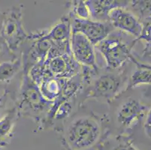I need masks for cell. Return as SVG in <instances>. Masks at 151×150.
<instances>
[{
    "instance_id": "obj_1",
    "label": "cell",
    "mask_w": 151,
    "mask_h": 150,
    "mask_svg": "<svg viewBox=\"0 0 151 150\" xmlns=\"http://www.w3.org/2000/svg\"><path fill=\"white\" fill-rule=\"evenodd\" d=\"M62 132V143L68 150H90L101 140L102 123L92 113H80L72 116Z\"/></svg>"
},
{
    "instance_id": "obj_2",
    "label": "cell",
    "mask_w": 151,
    "mask_h": 150,
    "mask_svg": "<svg viewBox=\"0 0 151 150\" xmlns=\"http://www.w3.org/2000/svg\"><path fill=\"white\" fill-rule=\"evenodd\" d=\"M17 109L20 115L45 122L53 102L44 98L38 85L32 80L28 73L23 71Z\"/></svg>"
},
{
    "instance_id": "obj_3",
    "label": "cell",
    "mask_w": 151,
    "mask_h": 150,
    "mask_svg": "<svg viewBox=\"0 0 151 150\" xmlns=\"http://www.w3.org/2000/svg\"><path fill=\"white\" fill-rule=\"evenodd\" d=\"M105 60L106 68L109 71L118 70L131 60V47L120 37L110 35L95 47Z\"/></svg>"
},
{
    "instance_id": "obj_4",
    "label": "cell",
    "mask_w": 151,
    "mask_h": 150,
    "mask_svg": "<svg viewBox=\"0 0 151 150\" xmlns=\"http://www.w3.org/2000/svg\"><path fill=\"white\" fill-rule=\"evenodd\" d=\"M4 44L12 52H16L29 38L23 24V13L20 7H14L5 15L0 30Z\"/></svg>"
},
{
    "instance_id": "obj_5",
    "label": "cell",
    "mask_w": 151,
    "mask_h": 150,
    "mask_svg": "<svg viewBox=\"0 0 151 150\" xmlns=\"http://www.w3.org/2000/svg\"><path fill=\"white\" fill-rule=\"evenodd\" d=\"M86 90V98L101 99L110 102L120 94L123 83V75L113 71L100 74L89 81Z\"/></svg>"
},
{
    "instance_id": "obj_6",
    "label": "cell",
    "mask_w": 151,
    "mask_h": 150,
    "mask_svg": "<svg viewBox=\"0 0 151 150\" xmlns=\"http://www.w3.org/2000/svg\"><path fill=\"white\" fill-rule=\"evenodd\" d=\"M71 17V33H81L96 46L108 38L114 28L109 22H101L92 19H80L69 15Z\"/></svg>"
},
{
    "instance_id": "obj_7",
    "label": "cell",
    "mask_w": 151,
    "mask_h": 150,
    "mask_svg": "<svg viewBox=\"0 0 151 150\" xmlns=\"http://www.w3.org/2000/svg\"><path fill=\"white\" fill-rule=\"evenodd\" d=\"M81 65L77 62L72 55L63 54L44 62L45 76L61 79H71L79 74Z\"/></svg>"
},
{
    "instance_id": "obj_8",
    "label": "cell",
    "mask_w": 151,
    "mask_h": 150,
    "mask_svg": "<svg viewBox=\"0 0 151 150\" xmlns=\"http://www.w3.org/2000/svg\"><path fill=\"white\" fill-rule=\"evenodd\" d=\"M71 55L75 61L84 68L97 70L95 46L81 33H71L70 39Z\"/></svg>"
},
{
    "instance_id": "obj_9",
    "label": "cell",
    "mask_w": 151,
    "mask_h": 150,
    "mask_svg": "<svg viewBox=\"0 0 151 150\" xmlns=\"http://www.w3.org/2000/svg\"><path fill=\"white\" fill-rule=\"evenodd\" d=\"M108 22L114 29L133 35L137 39L142 31L143 25L126 8H118L112 11L109 14Z\"/></svg>"
},
{
    "instance_id": "obj_10",
    "label": "cell",
    "mask_w": 151,
    "mask_h": 150,
    "mask_svg": "<svg viewBox=\"0 0 151 150\" xmlns=\"http://www.w3.org/2000/svg\"><path fill=\"white\" fill-rule=\"evenodd\" d=\"M146 110L147 107L139 101L134 98H128L118 108L116 122L123 128H129L133 123L142 117Z\"/></svg>"
},
{
    "instance_id": "obj_11",
    "label": "cell",
    "mask_w": 151,
    "mask_h": 150,
    "mask_svg": "<svg viewBox=\"0 0 151 150\" xmlns=\"http://www.w3.org/2000/svg\"><path fill=\"white\" fill-rule=\"evenodd\" d=\"M129 1L120 0H88L85 1L90 12V17L93 20L108 22L109 14L118 8H126Z\"/></svg>"
},
{
    "instance_id": "obj_12",
    "label": "cell",
    "mask_w": 151,
    "mask_h": 150,
    "mask_svg": "<svg viewBox=\"0 0 151 150\" xmlns=\"http://www.w3.org/2000/svg\"><path fill=\"white\" fill-rule=\"evenodd\" d=\"M35 35L56 44L70 42L71 35V17L70 16H63L50 31L46 33H36Z\"/></svg>"
},
{
    "instance_id": "obj_13",
    "label": "cell",
    "mask_w": 151,
    "mask_h": 150,
    "mask_svg": "<svg viewBox=\"0 0 151 150\" xmlns=\"http://www.w3.org/2000/svg\"><path fill=\"white\" fill-rule=\"evenodd\" d=\"M19 116L17 107H14L0 118V148L5 146L9 142Z\"/></svg>"
},
{
    "instance_id": "obj_14",
    "label": "cell",
    "mask_w": 151,
    "mask_h": 150,
    "mask_svg": "<svg viewBox=\"0 0 151 150\" xmlns=\"http://www.w3.org/2000/svg\"><path fill=\"white\" fill-rule=\"evenodd\" d=\"M67 80L68 79L47 78L38 85V87L44 98L47 101L53 102L61 93Z\"/></svg>"
},
{
    "instance_id": "obj_15",
    "label": "cell",
    "mask_w": 151,
    "mask_h": 150,
    "mask_svg": "<svg viewBox=\"0 0 151 150\" xmlns=\"http://www.w3.org/2000/svg\"><path fill=\"white\" fill-rule=\"evenodd\" d=\"M131 61L135 64L136 68L129 80V89L140 85L151 84V65L139 62L133 56Z\"/></svg>"
},
{
    "instance_id": "obj_16",
    "label": "cell",
    "mask_w": 151,
    "mask_h": 150,
    "mask_svg": "<svg viewBox=\"0 0 151 150\" xmlns=\"http://www.w3.org/2000/svg\"><path fill=\"white\" fill-rule=\"evenodd\" d=\"M20 59L0 63V83H6L12 80L22 68Z\"/></svg>"
},
{
    "instance_id": "obj_17",
    "label": "cell",
    "mask_w": 151,
    "mask_h": 150,
    "mask_svg": "<svg viewBox=\"0 0 151 150\" xmlns=\"http://www.w3.org/2000/svg\"><path fill=\"white\" fill-rule=\"evenodd\" d=\"M72 5V14L71 16L80 19L90 18V12L86 6L85 1H76Z\"/></svg>"
},
{
    "instance_id": "obj_18",
    "label": "cell",
    "mask_w": 151,
    "mask_h": 150,
    "mask_svg": "<svg viewBox=\"0 0 151 150\" xmlns=\"http://www.w3.org/2000/svg\"><path fill=\"white\" fill-rule=\"evenodd\" d=\"M132 6L139 11L142 16H150L151 17V1H133Z\"/></svg>"
},
{
    "instance_id": "obj_19",
    "label": "cell",
    "mask_w": 151,
    "mask_h": 150,
    "mask_svg": "<svg viewBox=\"0 0 151 150\" xmlns=\"http://www.w3.org/2000/svg\"><path fill=\"white\" fill-rule=\"evenodd\" d=\"M111 150H138L133 146L131 140L127 137H120L116 145H115Z\"/></svg>"
},
{
    "instance_id": "obj_20",
    "label": "cell",
    "mask_w": 151,
    "mask_h": 150,
    "mask_svg": "<svg viewBox=\"0 0 151 150\" xmlns=\"http://www.w3.org/2000/svg\"><path fill=\"white\" fill-rule=\"evenodd\" d=\"M138 40H143L147 43V46H151V23L147 22L143 25L142 31Z\"/></svg>"
},
{
    "instance_id": "obj_21",
    "label": "cell",
    "mask_w": 151,
    "mask_h": 150,
    "mask_svg": "<svg viewBox=\"0 0 151 150\" xmlns=\"http://www.w3.org/2000/svg\"><path fill=\"white\" fill-rule=\"evenodd\" d=\"M144 129L146 135L151 138V108L148 111L146 119L144 123Z\"/></svg>"
},
{
    "instance_id": "obj_22",
    "label": "cell",
    "mask_w": 151,
    "mask_h": 150,
    "mask_svg": "<svg viewBox=\"0 0 151 150\" xmlns=\"http://www.w3.org/2000/svg\"><path fill=\"white\" fill-rule=\"evenodd\" d=\"M7 100V92L4 93L2 95L0 96V111L2 109V107H4L5 104V101Z\"/></svg>"
},
{
    "instance_id": "obj_23",
    "label": "cell",
    "mask_w": 151,
    "mask_h": 150,
    "mask_svg": "<svg viewBox=\"0 0 151 150\" xmlns=\"http://www.w3.org/2000/svg\"><path fill=\"white\" fill-rule=\"evenodd\" d=\"M2 49H3V43H2V41H0V52L2 51Z\"/></svg>"
}]
</instances>
